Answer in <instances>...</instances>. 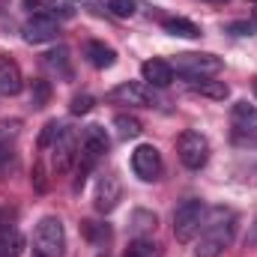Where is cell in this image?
<instances>
[{"label": "cell", "mask_w": 257, "mask_h": 257, "mask_svg": "<svg viewBox=\"0 0 257 257\" xmlns=\"http://www.w3.org/2000/svg\"><path fill=\"white\" fill-rule=\"evenodd\" d=\"M111 150V138L105 126H87L81 132V147H78V162H81V174H87L105 153Z\"/></svg>", "instance_id": "cell-5"}, {"label": "cell", "mask_w": 257, "mask_h": 257, "mask_svg": "<svg viewBox=\"0 0 257 257\" xmlns=\"http://www.w3.org/2000/svg\"><path fill=\"white\" fill-rule=\"evenodd\" d=\"M236 236V215L230 209H209V218H203L197 245H194V257H221Z\"/></svg>", "instance_id": "cell-1"}, {"label": "cell", "mask_w": 257, "mask_h": 257, "mask_svg": "<svg viewBox=\"0 0 257 257\" xmlns=\"http://www.w3.org/2000/svg\"><path fill=\"white\" fill-rule=\"evenodd\" d=\"M84 230H87V236H90L93 242H99V239H108V227H105V224H96V221H84Z\"/></svg>", "instance_id": "cell-28"}, {"label": "cell", "mask_w": 257, "mask_h": 257, "mask_svg": "<svg viewBox=\"0 0 257 257\" xmlns=\"http://www.w3.org/2000/svg\"><path fill=\"white\" fill-rule=\"evenodd\" d=\"M24 87V75L12 57H0V96H15Z\"/></svg>", "instance_id": "cell-13"}, {"label": "cell", "mask_w": 257, "mask_h": 257, "mask_svg": "<svg viewBox=\"0 0 257 257\" xmlns=\"http://www.w3.org/2000/svg\"><path fill=\"white\" fill-rule=\"evenodd\" d=\"M51 156H54V171L57 174H66L78 156V138L69 126H63V132L57 135V141L51 144Z\"/></svg>", "instance_id": "cell-11"}, {"label": "cell", "mask_w": 257, "mask_h": 257, "mask_svg": "<svg viewBox=\"0 0 257 257\" xmlns=\"http://www.w3.org/2000/svg\"><path fill=\"white\" fill-rule=\"evenodd\" d=\"M84 57L90 60V66H96V69H108V66L117 63V51H114L111 45L99 42V39L84 42Z\"/></svg>", "instance_id": "cell-15"}, {"label": "cell", "mask_w": 257, "mask_h": 257, "mask_svg": "<svg viewBox=\"0 0 257 257\" xmlns=\"http://www.w3.org/2000/svg\"><path fill=\"white\" fill-rule=\"evenodd\" d=\"M24 236L15 224H0V257H21Z\"/></svg>", "instance_id": "cell-16"}, {"label": "cell", "mask_w": 257, "mask_h": 257, "mask_svg": "<svg viewBox=\"0 0 257 257\" xmlns=\"http://www.w3.org/2000/svg\"><path fill=\"white\" fill-rule=\"evenodd\" d=\"M18 135H21V123L18 120H0V165H6L12 159Z\"/></svg>", "instance_id": "cell-18"}, {"label": "cell", "mask_w": 257, "mask_h": 257, "mask_svg": "<svg viewBox=\"0 0 257 257\" xmlns=\"http://www.w3.org/2000/svg\"><path fill=\"white\" fill-rule=\"evenodd\" d=\"M72 114H90L93 111V96H87V93H81V96H75L72 99Z\"/></svg>", "instance_id": "cell-27"}, {"label": "cell", "mask_w": 257, "mask_h": 257, "mask_svg": "<svg viewBox=\"0 0 257 257\" xmlns=\"http://www.w3.org/2000/svg\"><path fill=\"white\" fill-rule=\"evenodd\" d=\"M251 242L257 245V221H254V227H251Z\"/></svg>", "instance_id": "cell-30"}, {"label": "cell", "mask_w": 257, "mask_h": 257, "mask_svg": "<svg viewBox=\"0 0 257 257\" xmlns=\"http://www.w3.org/2000/svg\"><path fill=\"white\" fill-rule=\"evenodd\" d=\"M81 9V0H42V12L51 18H75Z\"/></svg>", "instance_id": "cell-21"}, {"label": "cell", "mask_w": 257, "mask_h": 257, "mask_svg": "<svg viewBox=\"0 0 257 257\" xmlns=\"http://www.w3.org/2000/svg\"><path fill=\"white\" fill-rule=\"evenodd\" d=\"M108 12L117 18H132L138 12V0H108Z\"/></svg>", "instance_id": "cell-26"}, {"label": "cell", "mask_w": 257, "mask_h": 257, "mask_svg": "<svg viewBox=\"0 0 257 257\" xmlns=\"http://www.w3.org/2000/svg\"><path fill=\"white\" fill-rule=\"evenodd\" d=\"M189 90H192V93H200V96H206V99H215V102H224V99L230 96V87H227L224 81H206V78H200V81H189Z\"/></svg>", "instance_id": "cell-19"}, {"label": "cell", "mask_w": 257, "mask_h": 257, "mask_svg": "<svg viewBox=\"0 0 257 257\" xmlns=\"http://www.w3.org/2000/svg\"><path fill=\"white\" fill-rule=\"evenodd\" d=\"M254 96H257V81H254Z\"/></svg>", "instance_id": "cell-32"}, {"label": "cell", "mask_w": 257, "mask_h": 257, "mask_svg": "<svg viewBox=\"0 0 257 257\" xmlns=\"http://www.w3.org/2000/svg\"><path fill=\"white\" fill-rule=\"evenodd\" d=\"M141 75H144V81L150 84V87H156V90H165V87H171V81H174V69L168 60H159V57H153V60H147V63L141 66Z\"/></svg>", "instance_id": "cell-12"}, {"label": "cell", "mask_w": 257, "mask_h": 257, "mask_svg": "<svg viewBox=\"0 0 257 257\" xmlns=\"http://www.w3.org/2000/svg\"><path fill=\"white\" fill-rule=\"evenodd\" d=\"M171 69L189 81H200V78H212L221 72V57L209 54V51H186V54H177Z\"/></svg>", "instance_id": "cell-3"}, {"label": "cell", "mask_w": 257, "mask_h": 257, "mask_svg": "<svg viewBox=\"0 0 257 257\" xmlns=\"http://www.w3.org/2000/svg\"><path fill=\"white\" fill-rule=\"evenodd\" d=\"M162 27H165L168 36H180V39H197L200 36V27L189 18H165Z\"/></svg>", "instance_id": "cell-20"}, {"label": "cell", "mask_w": 257, "mask_h": 257, "mask_svg": "<svg viewBox=\"0 0 257 257\" xmlns=\"http://www.w3.org/2000/svg\"><path fill=\"white\" fill-rule=\"evenodd\" d=\"M230 30H239V33L245 36V33H251L254 27H251V24H245V21H236V24H230Z\"/></svg>", "instance_id": "cell-29"}, {"label": "cell", "mask_w": 257, "mask_h": 257, "mask_svg": "<svg viewBox=\"0 0 257 257\" xmlns=\"http://www.w3.org/2000/svg\"><path fill=\"white\" fill-rule=\"evenodd\" d=\"M108 99L114 105H141V108H153L159 105V93L156 87H150L147 81H126L120 87H114L108 93Z\"/></svg>", "instance_id": "cell-7"}, {"label": "cell", "mask_w": 257, "mask_h": 257, "mask_svg": "<svg viewBox=\"0 0 257 257\" xmlns=\"http://www.w3.org/2000/svg\"><path fill=\"white\" fill-rule=\"evenodd\" d=\"M254 21H257V9H254Z\"/></svg>", "instance_id": "cell-33"}, {"label": "cell", "mask_w": 257, "mask_h": 257, "mask_svg": "<svg viewBox=\"0 0 257 257\" xmlns=\"http://www.w3.org/2000/svg\"><path fill=\"white\" fill-rule=\"evenodd\" d=\"M42 63H45V69L48 72H54L57 78H72V57H69V48H63V45H57L54 51H48L45 57H42Z\"/></svg>", "instance_id": "cell-17"}, {"label": "cell", "mask_w": 257, "mask_h": 257, "mask_svg": "<svg viewBox=\"0 0 257 257\" xmlns=\"http://www.w3.org/2000/svg\"><path fill=\"white\" fill-rule=\"evenodd\" d=\"M48 96H51L48 81H33V87H30V102H33V108H45V105H48Z\"/></svg>", "instance_id": "cell-25"}, {"label": "cell", "mask_w": 257, "mask_h": 257, "mask_svg": "<svg viewBox=\"0 0 257 257\" xmlns=\"http://www.w3.org/2000/svg\"><path fill=\"white\" fill-rule=\"evenodd\" d=\"M132 171L144 180V183H153L162 177L165 171V162H162V153L153 147V144H138L135 153H132Z\"/></svg>", "instance_id": "cell-8"}, {"label": "cell", "mask_w": 257, "mask_h": 257, "mask_svg": "<svg viewBox=\"0 0 257 257\" xmlns=\"http://www.w3.org/2000/svg\"><path fill=\"white\" fill-rule=\"evenodd\" d=\"M123 257H162V248H159L150 236H135V239L128 242V248H126Z\"/></svg>", "instance_id": "cell-22"}, {"label": "cell", "mask_w": 257, "mask_h": 257, "mask_svg": "<svg viewBox=\"0 0 257 257\" xmlns=\"http://www.w3.org/2000/svg\"><path fill=\"white\" fill-rule=\"evenodd\" d=\"M209 3H227V0H209Z\"/></svg>", "instance_id": "cell-31"}, {"label": "cell", "mask_w": 257, "mask_h": 257, "mask_svg": "<svg viewBox=\"0 0 257 257\" xmlns=\"http://www.w3.org/2000/svg\"><path fill=\"white\" fill-rule=\"evenodd\" d=\"M120 197H123V183L114 171H108L96 180V209L99 212H111L120 203Z\"/></svg>", "instance_id": "cell-10"}, {"label": "cell", "mask_w": 257, "mask_h": 257, "mask_svg": "<svg viewBox=\"0 0 257 257\" xmlns=\"http://www.w3.org/2000/svg\"><path fill=\"white\" fill-rule=\"evenodd\" d=\"M177 156L189 171H200L209 162V141L200 132H183L177 138Z\"/></svg>", "instance_id": "cell-6"}, {"label": "cell", "mask_w": 257, "mask_h": 257, "mask_svg": "<svg viewBox=\"0 0 257 257\" xmlns=\"http://www.w3.org/2000/svg\"><path fill=\"white\" fill-rule=\"evenodd\" d=\"M230 126L236 135H257V108L248 102H236L230 111Z\"/></svg>", "instance_id": "cell-14"}, {"label": "cell", "mask_w": 257, "mask_h": 257, "mask_svg": "<svg viewBox=\"0 0 257 257\" xmlns=\"http://www.w3.org/2000/svg\"><path fill=\"white\" fill-rule=\"evenodd\" d=\"M114 128H117V138H123V141H132V138H138L144 132L141 128V120L132 117V114H117L114 117Z\"/></svg>", "instance_id": "cell-24"}, {"label": "cell", "mask_w": 257, "mask_h": 257, "mask_svg": "<svg viewBox=\"0 0 257 257\" xmlns=\"http://www.w3.org/2000/svg\"><path fill=\"white\" fill-rule=\"evenodd\" d=\"M156 212H147V209H135L132 212V218H128V227H132V233L135 236H144V233H150V230H156Z\"/></svg>", "instance_id": "cell-23"}, {"label": "cell", "mask_w": 257, "mask_h": 257, "mask_svg": "<svg viewBox=\"0 0 257 257\" xmlns=\"http://www.w3.org/2000/svg\"><path fill=\"white\" fill-rule=\"evenodd\" d=\"M21 33H24V42H30V45H45V42H54L57 39V18H51L48 12H33L27 21H24V27H21Z\"/></svg>", "instance_id": "cell-9"}, {"label": "cell", "mask_w": 257, "mask_h": 257, "mask_svg": "<svg viewBox=\"0 0 257 257\" xmlns=\"http://www.w3.org/2000/svg\"><path fill=\"white\" fill-rule=\"evenodd\" d=\"M66 251V230L57 215L39 218L33 230V254L36 257H63Z\"/></svg>", "instance_id": "cell-2"}, {"label": "cell", "mask_w": 257, "mask_h": 257, "mask_svg": "<svg viewBox=\"0 0 257 257\" xmlns=\"http://www.w3.org/2000/svg\"><path fill=\"white\" fill-rule=\"evenodd\" d=\"M203 218H206V206L200 200H183L174 209V236H177V242H192L203 227Z\"/></svg>", "instance_id": "cell-4"}, {"label": "cell", "mask_w": 257, "mask_h": 257, "mask_svg": "<svg viewBox=\"0 0 257 257\" xmlns=\"http://www.w3.org/2000/svg\"><path fill=\"white\" fill-rule=\"evenodd\" d=\"M0 224H3V221H0Z\"/></svg>", "instance_id": "cell-34"}]
</instances>
